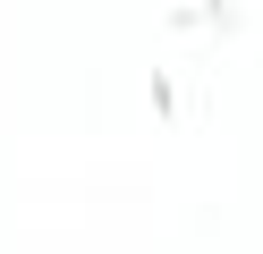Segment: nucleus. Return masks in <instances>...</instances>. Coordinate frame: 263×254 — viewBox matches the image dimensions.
<instances>
[]
</instances>
